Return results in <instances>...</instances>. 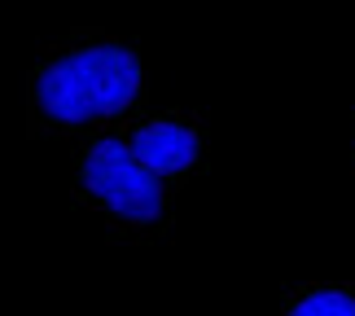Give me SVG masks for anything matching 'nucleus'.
Returning a JSON list of instances; mask_svg holds the SVG:
<instances>
[{"mask_svg": "<svg viewBox=\"0 0 355 316\" xmlns=\"http://www.w3.org/2000/svg\"><path fill=\"white\" fill-rule=\"evenodd\" d=\"M136 88H141L136 58L119 44H101L53 62L40 75V106L62 123H84L97 115H119L136 97Z\"/></svg>", "mask_w": 355, "mask_h": 316, "instance_id": "obj_1", "label": "nucleus"}, {"mask_svg": "<svg viewBox=\"0 0 355 316\" xmlns=\"http://www.w3.org/2000/svg\"><path fill=\"white\" fill-rule=\"evenodd\" d=\"M84 185H88V194H97L110 211L128 215V219H154L162 207L154 172L119 141H97L88 149Z\"/></svg>", "mask_w": 355, "mask_h": 316, "instance_id": "obj_2", "label": "nucleus"}, {"mask_svg": "<svg viewBox=\"0 0 355 316\" xmlns=\"http://www.w3.org/2000/svg\"><path fill=\"white\" fill-rule=\"evenodd\" d=\"M132 154L145 163L154 176L167 172H184L189 163L198 158V136L180 128V123H145L132 141Z\"/></svg>", "mask_w": 355, "mask_h": 316, "instance_id": "obj_3", "label": "nucleus"}, {"mask_svg": "<svg viewBox=\"0 0 355 316\" xmlns=\"http://www.w3.org/2000/svg\"><path fill=\"white\" fill-rule=\"evenodd\" d=\"M290 316H355V299L338 294V290H324V294H311L303 299Z\"/></svg>", "mask_w": 355, "mask_h": 316, "instance_id": "obj_4", "label": "nucleus"}]
</instances>
